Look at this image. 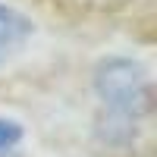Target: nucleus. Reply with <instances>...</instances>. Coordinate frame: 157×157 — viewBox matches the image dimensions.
Returning a JSON list of instances; mask_svg holds the SVG:
<instances>
[{"label": "nucleus", "instance_id": "obj_3", "mask_svg": "<svg viewBox=\"0 0 157 157\" xmlns=\"http://www.w3.org/2000/svg\"><path fill=\"white\" fill-rule=\"evenodd\" d=\"M22 123L16 120H6V116H0V157L3 154H13V148L22 141Z\"/></svg>", "mask_w": 157, "mask_h": 157}, {"label": "nucleus", "instance_id": "obj_1", "mask_svg": "<svg viewBox=\"0 0 157 157\" xmlns=\"http://www.w3.org/2000/svg\"><path fill=\"white\" fill-rule=\"evenodd\" d=\"M94 94L116 123L141 120L151 110V78L148 69L132 57H104L94 66Z\"/></svg>", "mask_w": 157, "mask_h": 157}, {"label": "nucleus", "instance_id": "obj_2", "mask_svg": "<svg viewBox=\"0 0 157 157\" xmlns=\"http://www.w3.org/2000/svg\"><path fill=\"white\" fill-rule=\"evenodd\" d=\"M32 32H35V25L29 16H22L19 10L0 3V63H6V57L16 54L32 38Z\"/></svg>", "mask_w": 157, "mask_h": 157}, {"label": "nucleus", "instance_id": "obj_4", "mask_svg": "<svg viewBox=\"0 0 157 157\" xmlns=\"http://www.w3.org/2000/svg\"><path fill=\"white\" fill-rule=\"evenodd\" d=\"M3 157H16V154H3Z\"/></svg>", "mask_w": 157, "mask_h": 157}]
</instances>
